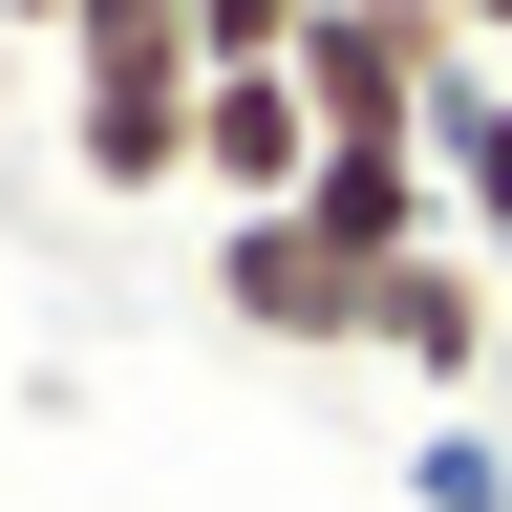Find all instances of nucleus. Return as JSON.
Segmentation results:
<instances>
[{"mask_svg": "<svg viewBox=\"0 0 512 512\" xmlns=\"http://www.w3.org/2000/svg\"><path fill=\"white\" fill-rule=\"evenodd\" d=\"M427 512H512V470H491V427H427V470H406Z\"/></svg>", "mask_w": 512, "mask_h": 512, "instance_id": "9", "label": "nucleus"}, {"mask_svg": "<svg viewBox=\"0 0 512 512\" xmlns=\"http://www.w3.org/2000/svg\"><path fill=\"white\" fill-rule=\"evenodd\" d=\"M491 299H512V256H491Z\"/></svg>", "mask_w": 512, "mask_h": 512, "instance_id": "12", "label": "nucleus"}, {"mask_svg": "<svg viewBox=\"0 0 512 512\" xmlns=\"http://www.w3.org/2000/svg\"><path fill=\"white\" fill-rule=\"evenodd\" d=\"M427 192H448L470 256H512V64H448L427 86Z\"/></svg>", "mask_w": 512, "mask_h": 512, "instance_id": "6", "label": "nucleus"}, {"mask_svg": "<svg viewBox=\"0 0 512 512\" xmlns=\"http://www.w3.org/2000/svg\"><path fill=\"white\" fill-rule=\"evenodd\" d=\"M0 22H86V0H0Z\"/></svg>", "mask_w": 512, "mask_h": 512, "instance_id": "11", "label": "nucleus"}, {"mask_svg": "<svg viewBox=\"0 0 512 512\" xmlns=\"http://www.w3.org/2000/svg\"><path fill=\"white\" fill-rule=\"evenodd\" d=\"M299 214H320V256H363V278H384V256H427V235H448V192H427V150H320Z\"/></svg>", "mask_w": 512, "mask_h": 512, "instance_id": "7", "label": "nucleus"}, {"mask_svg": "<svg viewBox=\"0 0 512 512\" xmlns=\"http://www.w3.org/2000/svg\"><path fill=\"white\" fill-rule=\"evenodd\" d=\"M214 320L235 342H363V256H320V214H214Z\"/></svg>", "mask_w": 512, "mask_h": 512, "instance_id": "5", "label": "nucleus"}, {"mask_svg": "<svg viewBox=\"0 0 512 512\" xmlns=\"http://www.w3.org/2000/svg\"><path fill=\"white\" fill-rule=\"evenodd\" d=\"M192 22L171 0H86L64 22V171L86 192H192Z\"/></svg>", "mask_w": 512, "mask_h": 512, "instance_id": "1", "label": "nucleus"}, {"mask_svg": "<svg viewBox=\"0 0 512 512\" xmlns=\"http://www.w3.org/2000/svg\"><path fill=\"white\" fill-rule=\"evenodd\" d=\"M192 192H214V214H299V192H320L299 64H214V86H192Z\"/></svg>", "mask_w": 512, "mask_h": 512, "instance_id": "4", "label": "nucleus"}, {"mask_svg": "<svg viewBox=\"0 0 512 512\" xmlns=\"http://www.w3.org/2000/svg\"><path fill=\"white\" fill-rule=\"evenodd\" d=\"M448 43L427 0H320L299 22V107H320V150H427V86H448Z\"/></svg>", "mask_w": 512, "mask_h": 512, "instance_id": "2", "label": "nucleus"}, {"mask_svg": "<svg viewBox=\"0 0 512 512\" xmlns=\"http://www.w3.org/2000/svg\"><path fill=\"white\" fill-rule=\"evenodd\" d=\"M171 22H192V64H299L320 0H171Z\"/></svg>", "mask_w": 512, "mask_h": 512, "instance_id": "8", "label": "nucleus"}, {"mask_svg": "<svg viewBox=\"0 0 512 512\" xmlns=\"http://www.w3.org/2000/svg\"><path fill=\"white\" fill-rule=\"evenodd\" d=\"M427 22H448V43H470V64H512V0H427Z\"/></svg>", "mask_w": 512, "mask_h": 512, "instance_id": "10", "label": "nucleus"}, {"mask_svg": "<svg viewBox=\"0 0 512 512\" xmlns=\"http://www.w3.org/2000/svg\"><path fill=\"white\" fill-rule=\"evenodd\" d=\"M363 342L406 363V384H448V406H470V384L512 363V299H491L470 235H427V256H384V278H363Z\"/></svg>", "mask_w": 512, "mask_h": 512, "instance_id": "3", "label": "nucleus"}]
</instances>
